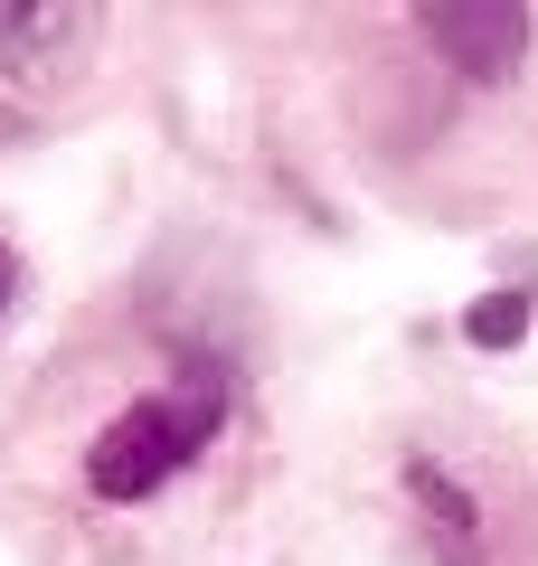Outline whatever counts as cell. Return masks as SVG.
Instances as JSON below:
<instances>
[{
    "instance_id": "6da1fadb",
    "label": "cell",
    "mask_w": 538,
    "mask_h": 566,
    "mask_svg": "<svg viewBox=\"0 0 538 566\" xmlns=\"http://www.w3.org/2000/svg\"><path fill=\"white\" fill-rule=\"evenodd\" d=\"M208 434H218V378H179L170 397H142L133 416L104 424L95 453H85V482H95L104 501H142V491H161Z\"/></svg>"
},
{
    "instance_id": "7a4b0ae2",
    "label": "cell",
    "mask_w": 538,
    "mask_h": 566,
    "mask_svg": "<svg viewBox=\"0 0 538 566\" xmlns=\"http://www.w3.org/2000/svg\"><path fill=\"white\" fill-rule=\"evenodd\" d=\"M425 39H435L463 76H510L519 48H529V10H510V0H492V10L444 0V10H425Z\"/></svg>"
},
{
    "instance_id": "3957f363",
    "label": "cell",
    "mask_w": 538,
    "mask_h": 566,
    "mask_svg": "<svg viewBox=\"0 0 538 566\" xmlns=\"http://www.w3.org/2000/svg\"><path fill=\"white\" fill-rule=\"evenodd\" d=\"M76 39H95V10H58V0L48 10H10L0 0V66L10 76H58V57Z\"/></svg>"
},
{
    "instance_id": "277c9868",
    "label": "cell",
    "mask_w": 538,
    "mask_h": 566,
    "mask_svg": "<svg viewBox=\"0 0 538 566\" xmlns=\"http://www.w3.org/2000/svg\"><path fill=\"white\" fill-rule=\"evenodd\" d=\"M463 331H473V349H510L519 331H529V293H519V283L482 293V303H473V322H463Z\"/></svg>"
},
{
    "instance_id": "5b68a950",
    "label": "cell",
    "mask_w": 538,
    "mask_h": 566,
    "mask_svg": "<svg viewBox=\"0 0 538 566\" xmlns=\"http://www.w3.org/2000/svg\"><path fill=\"white\" fill-rule=\"evenodd\" d=\"M10 283H20V274H10V255H0V312H10Z\"/></svg>"
}]
</instances>
